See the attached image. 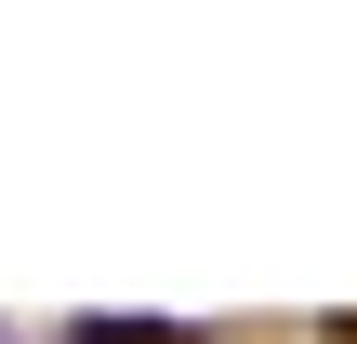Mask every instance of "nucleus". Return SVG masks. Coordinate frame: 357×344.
Segmentation results:
<instances>
[{"mask_svg": "<svg viewBox=\"0 0 357 344\" xmlns=\"http://www.w3.org/2000/svg\"><path fill=\"white\" fill-rule=\"evenodd\" d=\"M79 344H172L159 318H79Z\"/></svg>", "mask_w": 357, "mask_h": 344, "instance_id": "f257e3e1", "label": "nucleus"}]
</instances>
